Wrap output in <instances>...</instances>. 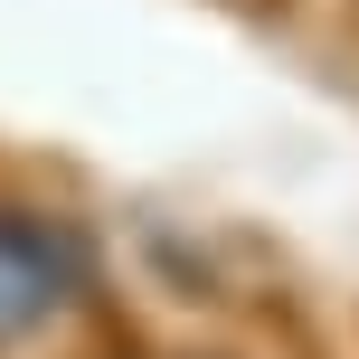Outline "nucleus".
Segmentation results:
<instances>
[{
    "mask_svg": "<svg viewBox=\"0 0 359 359\" xmlns=\"http://www.w3.org/2000/svg\"><path fill=\"white\" fill-rule=\"evenodd\" d=\"M76 293H86V236H76L67 217L0 208V350H19L29 331H48Z\"/></svg>",
    "mask_w": 359,
    "mask_h": 359,
    "instance_id": "nucleus-1",
    "label": "nucleus"
}]
</instances>
